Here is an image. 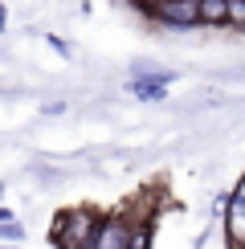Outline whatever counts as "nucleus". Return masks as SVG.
I'll return each instance as SVG.
<instances>
[{
    "label": "nucleus",
    "mask_w": 245,
    "mask_h": 249,
    "mask_svg": "<svg viewBox=\"0 0 245 249\" xmlns=\"http://www.w3.org/2000/svg\"><path fill=\"white\" fill-rule=\"evenodd\" d=\"M147 13H156L159 20H168L172 29L204 25L200 20V0H159V4H147Z\"/></svg>",
    "instance_id": "nucleus-1"
},
{
    "label": "nucleus",
    "mask_w": 245,
    "mask_h": 249,
    "mask_svg": "<svg viewBox=\"0 0 245 249\" xmlns=\"http://www.w3.org/2000/svg\"><path fill=\"white\" fill-rule=\"evenodd\" d=\"M168 82H172V74H156V78H131V94H135V98H143V102H159L163 94H168V90H163V86H168Z\"/></svg>",
    "instance_id": "nucleus-3"
},
{
    "label": "nucleus",
    "mask_w": 245,
    "mask_h": 249,
    "mask_svg": "<svg viewBox=\"0 0 245 249\" xmlns=\"http://www.w3.org/2000/svg\"><path fill=\"white\" fill-rule=\"evenodd\" d=\"M229 25L245 29V0H229Z\"/></svg>",
    "instance_id": "nucleus-6"
},
{
    "label": "nucleus",
    "mask_w": 245,
    "mask_h": 249,
    "mask_svg": "<svg viewBox=\"0 0 245 249\" xmlns=\"http://www.w3.org/2000/svg\"><path fill=\"white\" fill-rule=\"evenodd\" d=\"M229 237L245 245V180H241V188L233 192V200H229Z\"/></svg>",
    "instance_id": "nucleus-4"
},
{
    "label": "nucleus",
    "mask_w": 245,
    "mask_h": 249,
    "mask_svg": "<svg viewBox=\"0 0 245 249\" xmlns=\"http://www.w3.org/2000/svg\"><path fill=\"white\" fill-rule=\"evenodd\" d=\"M82 249H135V245H131V233L122 225H102Z\"/></svg>",
    "instance_id": "nucleus-2"
},
{
    "label": "nucleus",
    "mask_w": 245,
    "mask_h": 249,
    "mask_svg": "<svg viewBox=\"0 0 245 249\" xmlns=\"http://www.w3.org/2000/svg\"><path fill=\"white\" fill-rule=\"evenodd\" d=\"M200 20H204V25H221V20H229V0H200Z\"/></svg>",
    "instance_id": "nucleus-5"
}]
</instances>
